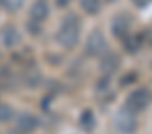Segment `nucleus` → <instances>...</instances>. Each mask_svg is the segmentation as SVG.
<instances>
[{
	"label": "nucleus",
	"instance_id": "f257e3e1",
	"mask_svg": "<svg viewBox=\"0 0 152 134\" xmlns=\"http://www.w3.org/2000/svg\"><path fill=\"white\" fill-rule=\"evenodd\" d=\"M81 39V20L79 16L70 15L63 20L59 32H57V41L64 48H73Z\"/></svg>",
	"mask_w": 152,
	"mask_h": 134
},
{
	"label": "nucleus",
	"instance_id": "39448f33",
	"mask_svg": "<svg viewBox=\"0 0 152 134\" xmlns=\"http://www.w3.org/2000/svg\"><path fill=\"white\" fill-rule=\"evenodd\" d=\"M111 31L116 38H124V36H129V31H131V18L127 15H118L115 16L113 23H111Z\"/></svg>",
	"mask_w": 152,
	"mask_h": 134
},
{
	"label": "nucleus",
	"instance_id": "f8f14e48",
	"mask_svg": "<svg viewBox=\"0 0 152 134\" xmlns=\"http://www.w3.org/2000/svg\"><path fill=\"white\" fill-rule=\"evenodd\" d=\"M0 6L9 13H15L23 6V0H0Z\"/></svg>",
	"mask_w": 152,
	"mask_h": 134
},
{
	"label": "nucleus",
	"instance_id": "ddd939ff",
	"mask_svg": "<svg viewBox=\"0 0 152 134\" xmlns=\"http://www.w3.org/2000/svg\"><path fill=\"white\" fill-rule=\"evenodd\" d=\"M13 118V109L7 104H0V123H6Z\"/></svg>",
	"mask_w": 152,
	"mask_h": 134
},
{
	"label": "nucleus",
	"instance_id": "1a4fd4ad",
	"mask_svg": "<svg viewBox=\"0 0 152 134\" xmlns=\"http://www.w3.org/2000/svg\"><path fill=\"white\" fill-rule=\"evenodd\" d=\"M2 39H4V43H6V47H16L18 43H20V34H18V31L15 29V27H6L4 29V32H2Z\"/></svg>",
	"mask_w": 152,
	"mask_h": 134
},
{
	"label": "nucleus",
	"instance_id": "20e7f679",
	"mask_svg": "<svg viewBox=\"0 0 152 134\" xmlns=\"http://www.w3.org/2000/svg\"><path fill=\"white\" fill-rule=\"evenodd\" d=\"M86 52L90 55H95V57L107 52V39L104 38V34L100 31H95L90 34V38L86 41Z\"/></svg>",
	"mask_w": 152,
	"mask_h": 134
},
{
	"label": "nucleus",
	"instance_id": "7ed1b4c3",
	"mask_svg": "<svg viewBox=\"0 0 152 134\" xmlns=\"http://www.w3.org/2000/svg\"><path fill=\"white\" fill-rule=\"evenodd\" d=\"M115 125L116 129L122 132V134H132L136 129H138V120H136V114L129 109H122L116 113L115 116Z\"/></svg>",
	"mask_w": 152,
	"mask_h": 134
},
{
	"label": "nucleus",
	"instance_id": "0eeeda50",
	"mask_svg": "<svg viewBox=\"0 0 152 134\" xmlns=\"http://www.w3.org/2000/svg\"><path fill=\"white\" fill-rule=\"evenodd\" d=\"M16 123H18L20 130H23V132H31V130H34V129L38 127L39 122H38V118H36L34 114H31V113H23V114L18 116Z\"/></svg>",
	"mask_w": 152,
	"mask_h": 134
},
{
	"label": "nucleus",
	"instance_id": "2eb2a0df",
	"mask_svg": "<svg viewBox=\"0 0 152 134\" xmlns=\"http://www.w3.org/2000/svg\"><path fill=\"white\" fill-rule=\"evenodd\" d=\"M152 2V0H132V4L136 6V7H140V9H143V7H147L148 4Z\"/></svg>",
	"mask_w": 152,
	"mask_h": 134
},
{
	"label": "nucleus",
	"instance_id": "6e6552de",
	"mask_svg": "<svg viewBox=\"0 0 152 134\" xmlns=\"http://www.w3.org/2000/svg\"><path fill=\"white\" fill-rule=\"evenodd\" d=\"M118 66H120V57L116 54H107L104 59H102V64H100V68L104 74H113L118 70Z\"/></svg>",
	"mask_w": 152,
	"mask_h": 134
},
{
	"label": "nucleus",
	"instance_id": "f03ea898",
	"mask_svg": "<svg viewBox=\"0 0 152 134\" xmlns=\"http://www.w3.org/2000/svg\"><path fill=\"white\" fill-rule=\"evenodd\" d=\"M150 102H152V93H150L148 90L141 88V90L132 91V93L127 97V100H125V109H129V111H132V113H140V111H145V109L150 106Z\"/></svg>",
	"mask_w": 152,
	"mask_h": 134
},
{
	"label": "nucleus",
	"instance_id": "9d476101",
	"mask_svg": "<svg viewBox=\"0 0 152 134\" xmlns=\"http://www.w3.org/2000/svg\"><path fill=\"white\" fill-rule=\"evenodd\" d=\"M81 127H83L84 130H93V129H95V114H93L90 109H86V111L81 114Z\"/></svg>",
	"mask_w": 152,
	"mask_h": 134
},
{
	"label": "nucleus",
	"instance_id": "9b49d317",
	"mask_svg": "<svg viewBox=\"0 0 152 134\" xmlns=\"http://www.w3.org/2000/svg\"><path fill=\"white\" fill-rule=\"evenodd\" d=\"M81 7H83L88 15H97V13L100 11L99 0H81Z\"/></svg>",
	"mask_w": 152,
	"mask_h": 134
},
{
	"label": "nucleus",
	"instance_id": "dca6fc26",
	"mask_svg": "<svg viewBox=\"0 0 152 134\" xmlns=\"http://www.w3.org/2000/svg\"><path fill=\"white\" fill-rule=\"evenodd\" d=\"M106 2H115V0H106Z\"/></svg>",
	"mask_w": 152,
	"mask_h": 134
},
{
	"label": "nucleus",
	"instance_id": "423d86ee",
	"mask_svg": "<svg viewBox=\"0 0 152 134\" xmlns=\"http://www.w3.org/2000/svg\"><path fill=\"white\" fill-rule=\"evenodd\" d=\"M48 13H50V9H48L47 0H36L32 4V7H31V18H32V22H38V23L47 20Z\"/></svg>",
	"mask_w": 152,
	"mask_h": 134
},
{
	"label": "nucleus",
	"instance_id": "4468645a",
	"mask_svg": "<svg viewBox=\"0 0 152 134\" xmlns=\"http://www.w3.org/2000/svg\"><path fill=\"white\" fill-rule=\"evenodd\" d=\"M125 48H127L129 52H136V50L140 48V39H138V38H129V39L125 41Z\"/></svg>",
	"mask_w": 152,
	"mask_h": 134
}]
</instances>
